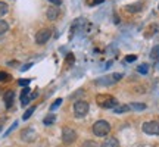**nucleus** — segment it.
<instances>
[{
  "label": "nucleus",
  "mask_w": 159,
  "mask_h": 147,
  "mask_svg": "<svg viewBox=\"0 0 159 147\" xmlns=\"http://www.w3.org/2000/svg\"><path fill=\"white\" fill-rule=\"evenodd\" d=\"M143 9V3L139 2V3H133V5H127L125 6V11L131 12V13H136V12H140Z\"/></svg>",
  "instance_id": "obj_11"
},
{
  "label": "nucleus",
  "mask_w": 159,
  "mask_h": 147,
  "mask_svg": "<svg viewBox=\"0 0 159 147\" xmlns=\"http://www.w3.org/2000/svg\"><path fill=\"white\" fill-rule=\"evenodd\" d=\"M74 55H72V53H69L68 56H66V60H65V65H66V66H71V65H72V63H74Z\"/></svg>",
  "instance_id": "obj_23"
},
{
  "label": "nucleus",
  "mask_w": 159,
  "mask_h": 147,
  "mask_svg": "<svg viewBox=\"0 0 159 147\" xmlns=\"http://www.w3.org/2000/svg\"><path fill=\"white\" fill-rule=\"evenodd\" d=\"M96 103L103 109H114L115 106H118V102L114 96L109 94H99L96 96Z\"/></svg>",
  "instance_id": "obj_1"
},
{
  "label": "nucleus",
  "mask_w": 159,
  "mask_h": 147,
  "mask_svg": "<svg viewBox=\"0 0 159 147\" xmlns=\"http://www.w3.org/2000/svg\"><path fill=\"white\" fill-rule=\"evenodd\" d=\"M5 118H0V130H2V127H3V124H5Z\"/></svg>",
  "instance_id": "obj_32"
},
{
  "label": "nucleus",
  "mask_w": 159,
  "mask_h": 147,
  "mask_svg": "<svg viewBox=\"0 0 159 147\" xmlns=\"http://www.w3.org/2000/svg\"><path fill=\"white\" fill-rule=\"evenodd\" d=\"M30 81H31V79H25V78H21V79H19V81H18V84H19V85H22V87H28Z\"/></svg>",
  "instance_id": "obj_25"
},
{
  "label": "nucleus",
  "mask_w": 159,
  "mask_h": 147,
  "mask_svg": "<svg viewBox=\"0 0 159 147\" xmlns=\"http://www.w3.org/2000/svg\"><path fill=\"white\" fill-rule=\"evenodd\" d=\"M11 79V75L7 72H0V82H7Z\"/></svg>",
  "instance_id": "obj_22"
},
{
  "label": "nucleus",
  "mask_w": 159,
  "mask_h": 147,
  "mask_svg": "<svg viewBox=\"0 0 159 147\" xmlns=\"http://www.w3.org/2000/svg\"><path fill=\"white\" fill-rule=\"evenodd\" d=\"M109 131H111V125L106 121H103V119H100V121H97V122L93 124V134L97 137L108 136Z\"/></svg>",
  "instance_id": "obj_2"
},
{
  "label": "nucleus",
  "mask_w": 159,
  "mask_h": 147,
  "mask_svg": "<svg viewBox=\"0 0 159 147\" xmlns=\"http://www.w3.org/2000/svg\"><path fill=\"white\" fill-rule=\"evenodd\" d=\"M137 59L136 55H128V56H125V62H134Z\"/></svg>",
  "instance_id": "obj_27"
},
{
  "label": "nucleus",
  "mask_w": 159,
  "mask_h": 147,
  "mask_svg": "<svg viewBox=\"0 0 159 147\" xmlns=\"http://www.w3.org/2000/svg\"><path fill=\"white\" fill-rule=\"evenodd\" d=\"M130 110V106L128 105H118V106H115L114 108V112L115 113H125Z\"/></svg>",
  "instance_id": "obj_14"
},
{
  "label": "nucleus",
  "mask_w": 159,
  "mask_h": 147,
  "mask_svg": "<svg viewBox=\"0 0 159 147\" xmlns=\"http://www.w3.org/2000/svg\"><path fill=\"white\" fill-rule=\"evenodd\" d=\"M16 127H18V122H16V121H15V122L12 124V127H11V128H9V130H7V131H6V132H5V137H7V136H9V134H11L12 131L15 130V128H16Z\"/></svg>",
  "instance_id": "obj_26"
},
{
  "label": "nucleus",
  "mask_w": 159,
  "mask_h": 147,
  "mask_svg": "<svg viewBox=\"0 0 159 147\" xmlns=\"http://www.w3.org/2000/svg\"><path fill=\"white\" fill-rule=\"evenodd\" d=\"M46 16L47 19H50V21H55L57 16H59V9H57L56 6H52L47 9V13H46Z\"/></svg>",
  "instance_id": "obj_10"
},
{
  "label": "nucleus",
  "mask_w": 159,
  "mask_h": 147,
  "mask_svg": "<svg viewBox=\"0 0 159 147\" xmlns=\"http://www.w3.org/2000/svg\"><path fill=\"white\" fill-rule=\"evenodd\" d=\"M102 147H119V143H118L116 138L111 137V138H108V140H105V141H103Z\"/></svg>",
  "instance_id": "obj_13"
},
{
  "label": "nucleus",
  "mask_w": 159,
  "mask_h": 147,
  "mask_svg": "<svg viewBox=\"0 0 159 147\" xmlns=\"http://www.w3.org/2000/svg\"><path fill=\"white\" fill-rule=\"evenodd\" d=\"M143 131L149 136H159V124L156 121H149L143 124Z\"/></svg>",
  "instance_id": "obj_6"
},
{
  "label": "nucleus",
  "mask_w": 159,
  "mask_h": 147,
  "mask_svg": "<svg viewBox=\"0 0 159 147\" xmlns=\"http://www.w3.org/2000/svg\"><path fill=\"white\" fill-rule=\"evenodd\" d=\"M83 147H97V146L94 141H85L84 144H83Z\"/></svg>",
  "instance_id": "obj_29"
},
{
  "label": "nucleus",
  "mask_w": 159,
  "mask_h": 147,
  "mask_svg": "<svg viewBox=\"0 0 159 147\" xmlns=\"http://www.w3.org/2000/svg\"><path fill=\"white\" fill-rule=\"evenodd\" d=\"M7 12H9V6L6 5L5 2H0V18L5 16Z\"/></svg>",
  "instance_id": "obj_17"
},
{
  "label": "nucleus",
  "mask_w": 159,
  "mask_h": 147,
  "mask_svg": "<svg viewBox=\"0 0 159 147\" xmlns=\"http://www.w3.org/2000/svg\"><path fill=\"white\" fill-rule=\"evenodd\" d=\"M3 100H5V103H6V108H7V109L12 108V105H13V100H15V93H13L12 90L6 91L5 96H3Z\"/></svg>",
  "instance_id": "obj_9"
},
{
  "label": "nucleus",
  "mask_w": 159,
  "mask_h": 147,
  "mask_svg": "<svg viewBox=\"0 0 159 147\" xmlns=\"http://www.w3.org/2000/svg\"><path fill=\"white\" fill-rule=\"evenodd\" d=\"M7 29H9V24L6 22V21H3V19H0V35L5 34Z\"/></svg>",
  "instance_id": "obj_19"
},
{
  "label": "nucleus",
  "mask_w": 159,
  "mask_h": 147,
  "mask_svg": "<svg viewBox=\"0 0 159 147\" xmlns=\"http://www.w3.org/2000/svg\"><path fill=\"white\" fill-rule=\"evenodd\" d=\"M61 103H62V99H56L55 100V103L50 106V110H55V109H57L59 106H61Z\"/></svg>",
  "instance_id": "obj_24"
},
{
  "label": "nucleus",
  "mask_w": 159,
  "mask_h": 147,
  "mask_svg": "<svg viewBox=\"0 0 159 147\" xmlns=\"http://www.w3.org/2000/svg\"><path fill=\"white\" fill-rule=\"evenodd\" d=\"M137 72L142 74V75H146L149 72V65L148 63H142V65H139L137 66Z\"/></svg>",
  "instance_id": "obj_16"
},
{
  "label": "nucleus",
  "mask_w": 159,
  "mask_h": 147,
  "mask_svg": "<svg viewBox=\"0 0 159 147\" xmlns=\"http://www.w3.org/2000/svg\"><path fill=\"white\" fill-rule=\"evenodd\" d=\"M128 106H130V109H133V110H144V109H146V105H144V103H130Z\"/></svg>",
  "instance_id": "obj_15"
},
{
  "label": "nucleus",
  "mask_w": 159,
  "mask_h": 147,
  "mask_svg": "<svg viewBox=\"0 0 159 147\" xmlns=\"http://www.w3.org/2000/svg\"><path fill=\"white\" fill-rule=\"evenodd\" d=\"M21 138H22L24 141L31 143L37 138V132H35L33 128H27V130H24L22 132H21Z\"/></svg>",
  "instance_id": "obj_8"
},
{
  "label": "nucleus",
  "mask_w": 159,
  "mask_h": 147,
  "mask_svg": "<svg viewBox=\"0 0 159 147\" xmlns=\"http://www.w3.org/2000/svg\"><path fill=\"white\" fill-rule=\"evenodd\" d=\"M150 57H152L153 60H158L159 59V44L153 46V49H152V51H150Z\"/></svg>",
  "instance_id": "obj_18"
},
{
  "label": "nucleus",
  "mask_w": 159,
  "mask_h": 147,
  "mask_svg": "<svg viewBox=\"0 0 159 147\" xmlns=\"http://www.w3.org/2000/svg\"><path fill=\"white\" fill-rule=\"evenodd\" d=\"M105 0H89V5L90 6H96V5H100V3H103Z\"/></svg>",
  "instance_id": "obj_28"
},
{
  "label": "nucleus",
  "mask_w": 159,
  "mask_h": 147,
  "mask_svg": "<svg viewBox=\"0 0 159 147\" xmlns=\"http://www.w3.org/2000/svg\"><path fill=\"white\" fill-rule=\"evenodd\" d=\"M74 113L77 118H83L89 113V103L87 102H83V100H78L75 102L74 105Z\"/></svg>",
  "instance_id": "obj_5"
},
{
  "label": "nucleus",
  "mask_w": 159,
  "mask_h": 147,
  "mask_svg": "<svg viewBox=\"0 0 159 147\" xmlns=\"http://www.w3.org/2000/svg\"><path fill=\"white\" fill-rule=\"evenodd\" d=\"M30 93H31V91H30L28 87H25V88L22 90V93H21V103H22L24 106H27V105L30 103V100H31V99L28 97Z\"/></svg>",
  "instance_id": "obj_12"
},
{
  "label": "nucleus",
  "mask_w": 159,
  "mask_h": 147,
  "mask_svg": "<svg viewBox=\"0 0 159 147\" xmlns=\"http://www.w3.org/2000/svg\"><path fill=\"white\" fill-rule=\"evenodd\" d=\"M31 66H33V63H27V65H24L22 68H21V71H22V72H24V71H28Z\"/></svg>",
  "instance_id": "obj_30"
},
{
  "label": "nucleus",
  "mask_w": 159,
  "mask_h": 147,
  "mask_svg": "<svg viewBox=\"0 0 159 147\" xmlns=\"http://www.w3.org/2000/svg\"><path fill=\"white\" fill-rule=\"evenodd\" d=\"M34 110H35V106H31L30 109H27V110H25V113H24V116H22L24 121H27V119L31 118V115L34 113Z\"/></svg>",
  "instance_id": "obj_20"
},
{
  "label": "nucleus",
  "mask_w": 159,
  "mask_h": 147,
  "mask_svg": "<svg viewBox=\"0 0 159 147\" xmlns=\"http://www.w3.org/2000/svg\"><path fill=\"white\" fill-rule=\"evenodd\" d=\"M56 121V116L55 115H49V116H46L44 119H43V124L44 125H50V124H53Z\"/></svg>",
  "instance_id": "obj_21"
},
{
  "label": "nucleus",
  "mask_w": 159,
  "mask_h": 147,
  "mask_svg": "<svg viewBox=\"0 0 159 147\" xmlns=\"http://www.w3.org/2000/svg\"><path fill=\"white\" fill-rule=\"evenodd\" d=\"M122 78V74H109V75H105L102 78H97L96 79V84L97 85H103V87H108V85H114L116 84L119 79Z\"/></svg>",
  "instance_id": "obj_3"
},
{
  "label": "nucleus",
  "mask_w": 159,
  "mask_h": 147,
  "mask_svg": "<svg viewBox=\"0 0 159 147\" xmlns=\"http://www.w3.org/2000/svg\"><path fill=\"white\" fill-rule=\"evenodd\" d=\"M50 35H52L50 29H47V28L40 29L39 33L35 34V43H37V44H44L46 41L50 38Z\"/></svg>",
  "instance_id": "obj_7"
},
{
  "label": "nucleus",
  "mask_w": 159,
  "mask_h": 147,
  "mask_svg": "<svg viewBox=\"0 0 159 147\" xmlns=\"http://www.w3.org/2000/svg\"><path fill=\"white\" fill-rule=\"evenodd\" d=\"M75 140H77V132H75L72 128L65 127V128L62 130V141H63V144L69 146V144H72Z\"/></svg>",
  "instance_id": "obj_4"
},
{
  "label": "nucleus",
  "mask_w": 159,
  "mask_h": 147,
  "mask_svg": "<svg viewBox=\"0 0 159 147\" xmlns=\"http://www.w3.org/2000/svg\"><path fill=\"white\" fill-rule=\"evenodd\" d=\"M52 5H55V6H59L61 3H62V0H49Z\"/></svg>",
  "instance_id": "obj_31"
}]
</instances>
